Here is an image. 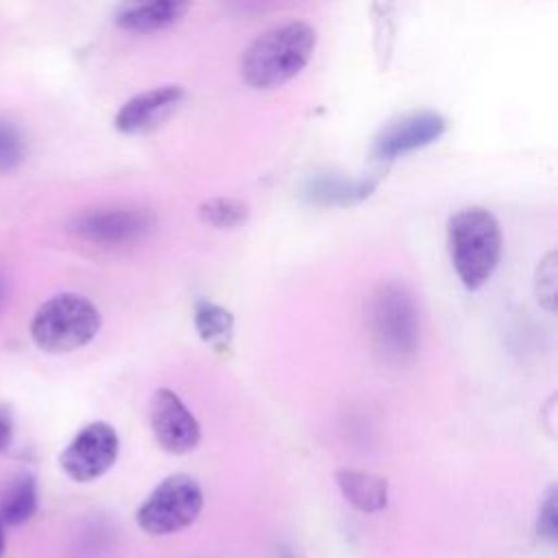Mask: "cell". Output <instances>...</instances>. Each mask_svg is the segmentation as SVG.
<instances>
[{
  "instance_id": "1",
  "label": "cell",
  "mask_w": 558,
  "mask_h": 558,
  "mask_svg": "<svg viewBox=\"0 0 558 558\" xmlns=\"http://www.w3.org/2000/svg\"><path fill=\"white\" fill-rule=\"evenodd\" d=\"M316 48V31L301 20L257 35L242 52L240 74L255 89H272L296 76Z\"/></svg>"
},
{
  "instance_id": "2",
  "label": "cell",
  "mask_w": 558,
  "mask_h": 558,
  "mask_svg": "<svg viewBox=\"0 0 558 558\" xmlns=\"http://www.w3.org/2000/svg\"><path fill=\"white\" fill-rule=\"evenodd\" d=\"M451 264L466 290L482 288L501 257V229L484 207H464L447 222Z\"/></svg>"
},
{
  "instance_id": "3",
  "label": "cell",
  "mask_w": 558,
  "mask_h": 558,
  "mask_svg": "<svg viewBox=\"0 0 558 558\" xmlns=\"http://www.w3.org/2000/svg\"><path fill=\"white\" fill-rule=\"evenodd\" d=\"M100 329L98 307L83 294L61 292L41 303L31 320V338L46 353H70Z\"/></svg>"
},
{
  "instance_id": "4",
  "label": "cell",
  "mask_w": 558,
  "mask_h": 558,
  "mask_svg": "<svg viewBox=\"0 0 558 558\" xmlns=\"http://www.w3.org/2000/svg\"><path fill=\"white\" fill-rule=\"evenodd\" d=\"M371 331L388 360L403 362L418 347V310L403 283H381L371 301Z\"/></svg>"
},
{
  "instance_id": "5",
  "label": "cell",
  "mask_w": 558,
  "mask_h": 558,
  "mask_svg": "<svg viewBox=\"0 0 558 558\" xmlns=\"http://www.w3.org/2000/svg\"><path fill=\"white\" fill-rule=\"evenodd\" d=\"M203 508L201 484L185 473L161 480L137 508V525L153 536H166L187 527Z\"/></svg>"
},
{
  "instance_id": "6",
  "label": "cell",
  "mask_w": 558,
  "mask_h": 558,
  "mask_svg": "<svg viewBox=\"0 0 558 558\" xmlns=\"http://www.w3.org/2000/svg\"><path fill=\"white\" fill-rule=\"evenodd\" d=\"M118 449L120 440L116 429L105 421H96L85 425L70 440L59 456V464L70 480L92 482L113 466Z\"/></svg>"
},
{
  "instance_id": "7",
  "label": "cell",
  "mask_w": 558,
  "mask_h": 558,
  "mask_svg": "<svg viewBox=\"0 0 558 558\" xmlns=\"http://www.w3.org/2000/svg\"><path fill=\"white\" fill-rule=\"evenodd\" d=\"M447 131V120L429 109L410 111L388 120L373 137L371 155L377 161H392L410 150L436 142Z\"/></svg>"
},
{
  "instance_id": "8",
  "label": "cell",
  "mask_w": 558,
  "mask_h": 558,
  "mask_svg": "<svg viewBox=\"0 0 558 558\" xmlns=\"http://www.w3.org/2000/svg\"><path fill=\"white\" fill-rule=\"evenodd\" d=\"M148 421L157 445L174 456L192 451L201 440V427L179 395L168 388L153 392L148 401Z\"/></svg>"
},
{
  "instance_id": "9",
  "label": "cell",
  "mask_w": 558,
  "mask_h": 558,
  "mask_svg": "<svg viewBox=\"0 0 558 558\" xmlns=\"http://www.w3.org/2000/svg\"><path fill=\"white\" fill-rule=\"evenodd\" d=\"M185 100L181 85H159L129 98L116 113L113 126L124 135H144L161 126Z\"/></svg>"
},
{
  "instance_id": "10",
  "label": "cell",
  "mask_w": 558,
  "mask_h": 558,
  "mask_svg": "<svg viewBox=\"0 0 558 558\" xmlns=\"http://www.w3.org/2000/svg\"><path fill=\"white\" fill-rule=\"evenodd\" d=\"M153 227V220L142 209H102L83 214L74 229L85 240L98 244H126L142 240Z\"/></svg>"
},
{
  "instance_id": "11",
  "label": "cell",
  "mask_w": 558,
  "mask_h": 558,
  "mask_svg": "<svg viewBox=\"0 0 558 558\" xmlns=\"http://www.w3.org/2000/svg\"><path fill=\"white\" fill-rule=\"evenodd\" d=\"M377 185L375 177H347L338 172H316L303 187L301 196L320 207L329 205H355L364 201Z\"/></svg>"
},
{
  "instance_id": "12",
  "label": "cell",
  "mask_w": 558,
  "mask_h": 558,
  "mask_svg": "<svg viewBox=\"0 0 558 558\" xmlns=\"http://www.w3.org/2000/svg\"><path fill=\"white\" fill-rule=\"evenodd\" d=\"M190 4L179 0H159V2H142V4H124L116 13V24L124 31L133 33H148L161 31L177 24Z\"/></svg>"
},
{
  "instance_id": "13",
  "label": "cell",
  "mask_w": 558,
  "mask_h": 558,
  "mask_svg": "<svg viewBox=\"0 0 558 558\" xmlns=\"http://www.w3.org/2000/svg\"><path fill=\"white\" fill-rule=\"evenodd\" d=\"M336 482L349 504H353L362 512H379L388 501V484L384 477L357 471V469H340L336 473Z\"/></svg>"
},
{
  "instance_id": "14",
  "label": "cell",
  "mask_w": 558,
  "mask_h": 558,
  "mask_svg": "<svg viewBox=\"0 0 558 558\" xmlns=\"http://www.w3.org/2000/svg\"><path fill=\"white\" fill-rule=\"evenodd\" d=\"M37 482L31 473L15 475L0 495V523L15 527L26 523L37 512Z\"/></svg>"
},
{
  "instance_id": "15",
  "label": "cell",
  "mask_w": 558,
  "mask_h": 558,
  "mask_svg": "<svg viewBox=\"0 0 558 558\" xmlns=\"http://www.w3.org/2000/svg\"><path fill=\"white\" fill-rule=\"evenodd\" d=\"M194 327L203 342L216 353H227L233 340V316L218 303L198 301L194 307Z\"/></svg>"
},
{
  "instance_id": "16",
  "label": "cell",
  "mask_w": 558,
  "mask_h": 558,
  "mask_svg": "<svg viewBox=\"0 0 558 558\" xmlns=\"http://www.w3.org/2000/svg\"><path fill=\"white\" fill-rule=\"evenodd\" d=\"M198 218L216 229H235L248 218V205L238 198H209L198 205Z\"/></svg>"
},
{
  "instance_id": "17",
  "label": "cell",
  "mask_w": 558,
  "mask_h": 558,
  "mask_svg": "<svg viewBox=\"0 0 558 558\" xmlns=\"http://www.w3.org/2000/svg\"><path fill=\"white\" fill-rule=\"evenodd\" d=\"M26 157V137L22 129L7 120L0 118V174H7L15 170Z\"/></svg>"
},
{
  "instance_id": "18",
  "label": "cell",
  "mask_w": 558,
  "mask_h": 558,
  "mask_svg": "<svg viewBox=\"0 0 558 558\" xmlns=\"http://www.w3.org/2000/svg\"><path fill=\"white\" fill-rule=\"evenodd\" d=\"M536 299L547 310H556V251H549L536 270Z\"/></svg>"
},
{
  "instance_id": "19",
  "label": "cell",
  "mask_w": 558,
  "mask_h": 558,
  "mask_svg": "<svg viewBox=\"0 0 558 558\" xmlns=\"http://www.w3.org/2000/svg\"><path fill=\"white\" fill-rule=\"evenodd\" d=\"M556 497H558L556 486H549L538 512V534L549 541H556V534H558V499Z\"/></svg>"
},
{
  "instance_id": "20",
  "label": "cell",
  "mask_w": 558,
  "mask_h": 558,
  "mask_svg": "<svg viewBox=\"0 0 558 558\" xmlns=\"http://www.w3.org/2000/svg\"><path fill=\"white\" fill-rule=\"evenodd\" d=\"M13 440V414L7 403L0 401V453L9 449Z\"/></svg>"
},
{
  "instance_id": "21",
  "label": "cell",
  "mask_w": 558,
  "mask_h": 558,
  "mask_svg": "<svg viewBox=\"0 0 558 558\" xmlns=\"http://www.w3.org/2000/svg\"><path fill=\"white\" fill-rule=\"evenodd\" d=\"M4 545H7V541H4V525L0 523V558L4 554Z\"/></svg>"
},
{
  "instance_id": "22",
  "label": "cell",
  "mask_w": 558,
  "mask_h": 558,
  "mask_svg": "<svg viewBox=\"0 0 558 558\" xmlns=\"http://www.w3.org/2000/svg\"><path fill=\"white\" fill-rule=\"evenodd\" d=\"M2 299H4V283H2V279H0V305H2Z\"/></svg>"
}]
</instances>
